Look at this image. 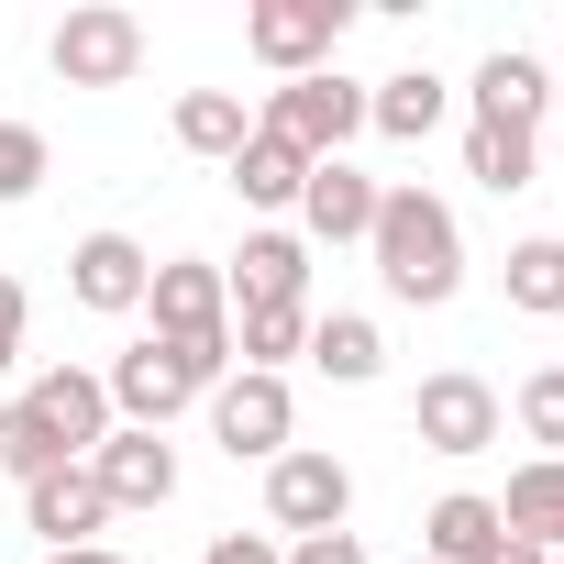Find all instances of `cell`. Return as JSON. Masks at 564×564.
Wrapping results in <instances>:
<instances>
[{
  "instance_id": "6da1fadb",
  "label": "cell",
  "mask_w": 564,
  "mask_h": 564,
  "mask_svg": "<svg viewBox=\"0 0 564 564\" xmlns=\"http://www.w3.org/2000/svg\"><path fill=\"white\" fill-rule=\"evenodd\" d=\"M111 443V388L89 366H45L23 399H12V432H0V476H56V465H89Z\"/></svg>"
},
{
  "instance_id": "7a4b0ae2",
  "label": "cell",
  "mask_w": 564,
  "mask_h": 564,
  "mask_svg": "<svg viewBox=\"0 0 564 564\" xmlns=\"http://www.w3.org/2000/svg\"><path fill=\"white\" fill-rule=\"evenodd\" d=\"M366 254H377V276H388V300H410V311H443V300L465 289V232H454V210H443L432 188H377Z\"/></svg>"
},
{
  "instance_id": "3957f363",
  "label": "cell",
  "mask_w": 564,
  "mask_h": 564,
  "mask_svg": "<svg viewBox=\"0 0 564 564\" xmlns=\"http://www.w3.org/2000/svg\"><path fill=\"white\" fill-rule=\"evenodd\" d=\"M221 377H232V344H155V333H144L133 355H111L100 388H111V421H122V432H166V421H177L188 399H210Z\"/></svg>"
},
{
  "instance_id": "277c9868",
  "label": "cell",
  "mask_w": 564,
  "mask_h": 564,
  "mask_svg": "<svg viewBox=\"0 0 564 564\" xmlns=\"http://www.w3.org/2000/svg\"><path fill=\"white\" fill-rule=\"evenodd\" d=\"M344 23H355V0H254V12H243V56L276 67V89H289V78H322L333 67Z\"/></svg>"
},
{
  "instance_id": "5b68a950",
  "label": "cell",
  "mask_w": 564,
  "mask_h": 564,
  "mask_svg": "<svg viewBox=\"0 0 564 564\" xmlns=\"http://www.w3.org/2000/svg\"><path fill=\"white\" fill-rule=\"evenodd\" d=\"M355 520V476H344V454H322V443H289L265 465V531H289V542H322V531H344Z\"/></svg>"
},
{
  "instance_id": "8992f818",
  "label": "cell",
  "mask_w": 564,
  "mask_h": 564,
  "mask_svg": "<svg viewBox=\"0 0 564 564\" xmlns=\"http://www.w3.org/2000/svg\"><path fill=\"white\" fill-rule=\"evenodd\" d=\"M254 133H276V144H289V155H344L355 133H366V89L355 78H289V89H265V111H254Z\"/></svg>"
},
{
  "instance_id": "52a82bcc",
  "label": "cell",
  "mask_w": 564,
  "mask_h": 564,
  "mask_svg": "<svg viewBox=\"0 0 564 564\" xmlns=\"http://www.w3.org/2000/svg\"><path fill=\"white\" fill-rule=\"evenodd\" d=\"M498 432H509V399H498L487 377H465V366L421 377V399H410V443H421V454H454V465H465V454H487Z\"/></svg>"
},
{
  "instance_id": "ba28073f",
  "label": "cell",
  "mask_w": 564,
  "mask_h": 564,
  "mask_svg": "<svg viewBox=\"0 0 564 564\" xmlns=\"http://www.w3.org/2000/svg\"><path fill=\"white\" fill-rule=\"evenodd\" d=\"M45 67H56L67 89H133V67H144V23L122 12V0H89V12L56 23Z\"/></svg>"
},
{
  "instance_id": "9c48e42d",
  "label": "cell",
  "mask_w": 564,
  "mask_h": 564,
  "mask_svg": "<svg viewBox=\"0 0 564 564\" xmlns=\"http://www.w3.org/2000/svg\"><path fill=\"white\" fill-rule=\"evenodd\" d=\"M289 432H300L289 377H221V388H210V443H221L232 465H276Z\"/></svg>"
},
{
  "instance_id": "30bf717a",
  "label": "cell",
  "mask_w": 564,
  "mask_h": 564,
  "mask_svg": "<svg viewBox=\"0 0 564 564\" xmlns=\"http://www.w3.org/2000/svg\"><path fill=\"white\" fill-rule=\"evenodd\" d=\"M144 311H155V344H232V289H221V265H210V254L155 265Z\"/></svg>"
},
{
  "instance_id": "8fae6325",
  "label": "cell",
  "mask_w": 564,
  "mask_h": 564,
  "mask_svg": "<svg viewBox=\"0 0 564 564\" xmlns=\"http://www.w3.org/2000/svg\"><path fill=\"white\" fill-rule=\"evenodd\" d=\"M144 289H155V254H144L133 232H89V243L67 254V300H78V311H100V322L144 311Z\"/></svg>"
},
{
  "instance_id": "7c38bea8",
  "label": "cell",
  "mask_w": 564,
  "mask_h": 564,
  "mask_svg": "<svg viewBox=\"0 0 564 564\" xmlns=\"http://www.w3.org/2000/svg\"><path fill=\"white\" fill-rule=\"evenodd\" d=\"M221 289H232V311H311V243L300 232H243Z\"/></svg>"
},
{
  "instance_id": "4fadbf2b",
  "label": "cell",
  "mask_w": 564,
  "mask_h": 564,
  "mask_svg": "<svg viewBox=\"0 0 564 564\" xmlns=\"http://www.w3.org/2000/svg\"><path fill=\"white\" fill-rule=\"evenodd\" d=\"M89 487H100L111 509H166V498H177V454H166V432H122V421H111V443L89 454Z\"/></svg>"
},
{
  "instance_id": "5bb4252c",
  "label": "cell",
  "mask_w": 564,
  "mask_h": 564,
  "mask_svg": "<svg viewBox=\"0 0 564 564\" xmlns=\"http://www.w3.org/2000/svg\"><path fill=\"white\" fill-rule=\"evenodd\" d=\"M300 232H311V243H366V232H377V177L344 166V155H322L311 188H300Z\"/></svg>"
},
{
  "instance_id": "9a60e30c",
  "label": "cell",
  "mask_w": 564,
  "mask_h": 564,
  "mask_svg": "<svg viewBox=\"0 0 564 564\" xmlns=\"http://www.w3.org/2000/svg\"><path fill=\"white\" fill-rule=\"evenodd\" d=\"M23 520L45 531V553H78V542H100L111 498L89 487V465H56V476H34V487H23Z\"/></svg>"
},
{
  "instance_id": "2e32d148",
  "label": "cell",
  "mask_w": 564,
  "mask_h": 564,
  "mask_svg": "<svg viewBox=\"0 0 564 564\" xmlns=\"http://www.w3.org/2000/svg\"><path fill=\"white\" fill-rule=\"evenodd\" d=\"M476 122H520V133H542V111H553V67L542 56H520V45H498L487 67H476Z\"/></svg>"
},
{
  "instance_id": "e0dca14e",
  "label": "cell",
  "mask_w": 564,
  "mask_h": 564,
  "mask_svg": "<svg viewBox=\"0 0 564 564\" xmlns=\"http://www.w3.org/2000/svg\"><path fill=\"white\" fill-rule=\"evenodd\" d=\"M443 111H454V89H443L432 67H399V78L366 89V133H388V144H432Z\"/></svg>"
},
{
  "instance_id": "ac0fdd59",
  "label": "cell",
  "mask_w": 564,
  "mask_h": 564,
  "mask_svg": "<svg viewBox=\"0 0 564 564\" xmlns=\"http://www.w3.org/2000/svg\"><path fill=\"white\" fill-rule=\"evenodd\" d=\"M498 542H509V520H498V498H476V487L432 498V520H421V553H432V564H487Z\"/></svg>"
},
{
  "instance_id": "d6986e66",
  "label": "cell",
  "mask_w": 564,
  "mask_h": 564,
  "mask_svg": "<svg viewBox=\"0 0 564 564\" xmlns=\"http://www.w3.org/2000/svg\"><path fill=\"white\" fill-rule=\"evenodd\" d=\"M498 520H509V531H520L531 553H564V454H531V465L509 476Z\"/></svg>"
},
{
  "instance_id": "ffe728a7",
  "label": "cell",
  "mask_w": 564,
  "mask_h": 564,
  "mask_svg": "<svg viewBox=\"0 0 564 564\" xmlns=\"http://www.w3.org/2000/svg\"><path fill=\"white\" fill-rule=\"evenodd\" d=\"M311 366H322L333 388H366V377L388 366V333H377L366 311H311Z\"/></svg>"
},
{
  "instance_id": "44dd1931",
  "label": "cell",
  "mask_w": 564,
  "mask_h": 564,
  "mask_svg": "<svg viewBox=\"0 0 564 564\" xmlns=\"http://www.w3.org/2000/svg\"><path fill=\"white\" fill-rule=\"evenodd\" d=\"M300 188H311V155H289L276 133H243V155H232V199L243 210H300Z\"/></svg>"
},
{
  "instance_id": "7402d4cb",
  "label": "cell",
  "mask_w": 564,
  "mask_h": 564,
  "mask_svg": "<svg viewBox=\"0 0 564 564\" xmlns=\"http://www.w3.org/2000/svg\"><path fill=\"white\" fill-rule=\"evenodd\" d=\"M243 133H254V111H243V89H188V100H177V144H188V155H210V166H232V155H243Z\"/></svg>"
},
{
  "instance_id": "603a6c76",
  "label": "cell",
  "mask_w": 564,
  "mask_h": 564,
  "mask_svg": "<svg viewBox=\"0 0 564 564\" xmlns=\"http://www.w3.org/2000/svg\"><path fill=\"white\" fill-rule=\"evenodd\" d=\"M465 177L509 199V188H531V177H542V144H531L520 122H465Z\"/></svg>"
},
{
  "instance_id": "cb8c5ba5",
  "label": "cell",
  "mask_w": 564,
  "mask_h": 564,
  "mask_svg": "<svg viewBox=\"0 0 564 564\" xmlns=\"http://www.w3.org/2000/svg\"><path fill=\"white\" fill-rule=\"evenodd\" d=\"M509 311H531V322H564V232H531V243H509Z\"/></svg>"
},
{
  "instance_id": "d4e9b609",
  "label": "cell",
  "mask_w": 564,
  "mask_h": 564,
  "mask_svg": "<svg viewBox=\"0 0 564 564\" xmlns=\"http://www.w3.org/2000/svg\"><path fill=\"white\" fill-rule=\"evenodd\" d=\"M232 355L243 377H276L289 355H311V311H232Z\"/></svg>"
},
{
  "instance_id": "484cf974",
  "label": "cell",
  "mask_w": 564,
  "mask_h": 564,
  "mask_svg": "<svg viewBox=\"0 0 564 564\" xmlns=\"http://www.w3.org/2000/svg\"><path fill=\"white\" fill-rule=\"evenodd\" d=\"M509 421H520L542 454H564V366H531V377L509 388Z\"/></svg>"
},
{
  "instance_id": "4316f807",
  "label": "cell",
  "mask_w": 564,
  "mask_h": 564,
  "mask_svg": "<svg viewBox=\"0 0 564 564\" xmlns=\"http://www.w3.org/2000/svg\"><path fill=\"white\" fill-rule=\"evenodd\" d=\"M45 166H56V144H45L34 122H0V210L34 199V188H45Z\"/></svg>"
},
{
  "instance_id": "83f0119b",
  "label": "cell",
  "mask_w": 564,
  "mask_h": 564,
  "mask_svg": "<svg viewBox=\"0 0 564 564\" xmlns=\"http://www.w3.org/2000/svg\"><path fill=\"white\" fill-rule=\"evenodd\" d=\"M199 564H289V542H276V531H221Z\"/></svg>"
},
{
  "instance_id": "f1b7e54d",
  "label": "cell",
  "mask_w": 564,
  "mask_h": 564,
  "mask_svg": "<svg viewBox=\"0 0 564 564\" xmlns=\"http://www.w3.org/2000/svg\"><path fill=\"white\" fill-rule=\"evenodd\" d=\"M23 322H34V300H23V276H0V377L23 366Z\"/></svg>"
},
{
  "instance_id": "f546056e",
  "label": "cell",
  "mask_w": 564,
  "mask_h": 564,
  "mask_svg": "<svg viewBox=\"0 0 564 564\" xmlns=\"http://www.w3.org/2000/svg\"><path fill=\"white\" fill-rule=\"evenodd\" d=\"M289 564H366L355 531H322V542H289Z\"/></svg>"
},
{
  "instance_id": "4dcf8cb0",
  "label": "cell",
  "mask_w": 564,
  "mask_h": 564,
  "mask_svg": "<svg viewBox=\"0 0 564 564\" xmlns=\"http://www.w3.org/2000/svg\"><path fill=\"white\" fill-rule=\"evenodd\" d=\"M487 564H553V553H531V542H520V531H509V542H498V553H487Z\"/></svg>"
},
{
  "instance_id": "1f68e13d",
  "label": "cell",
  "mask_w": 564,
  "mask_h": 564,
  "mask_svg": "<svg viewBox=\"0 0 564 564\" xmlns=\"http://www.w3.org/2000/svg\"><path fill=\"white\" fill-rule=\"evenodd\" d=\"M45 564H111V542H78V553H45Z\"/></svg>"
},
{
  "instance_id": "d6a6232c",
  "label": "cell",
  "mask_w": 564,
  "mask_h": 564,
  "mask_svg": "<svg viewBox=\"0 0 564 564\" xmlns=\"http://www.w3.org/2000/svg\"><path fill=\"white\" fill-rule=\"evenodd\" d=\"M0 432H12V399H0Z\"/></svg>"
},
{
  "instance_id": "836d02e7",
  "label": "cell",
  "mask_w": 564,
  "mask_h": 564,
  "mask_svg": "<svg viewBox=\"0 0 564 564\" xmlns=\"http://www.w3.org/2000/svg\"><path fill=\"white\" fill-rule=\"evenodd\" d=\"M553 111H564V78H553Z\"/></svg>"
},
{
  "instance_id": "e575fe53",
  "label": "cell",
  "mask_w": 564,
  "mask_h": 564,
  "mask_svg": "<svg viewBox=\"0 0 564 564\" xmlns=\"http://www.w3.org/2000/svg\"><path fill=\"white\" fill-rule=\"evenodd\" d=\"M410 564H432V553H410Z\"/></svg>"
},
{
  "instance_id": "d590c367",
  "label": "cell",
  "mask_w": 564,
  "mask_h": 564,
  "mask_svg": "<svg viewBox=\"0 0 564 564\" xmlns=\"http://www.w3.org/2000/svg\"><path fill=\"white\" fill-rule=\"evenodd\" d=\"M553 564H564V553H553Z\"/></svg>"
}]
</instances>
